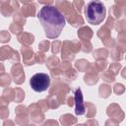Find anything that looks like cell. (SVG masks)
Listing matches in <instances>:
<instances>
[{
	"instance_id": "7a4b0ae2",
	"label": "cell",
	"mask_w": 126,
	"mask_h": 126,
	"mask_svg": "<svg viewBox=\"0 0 126 126\" xmlns=\"http://www.w3.org/2000/svg\"><path fill=\"white\" fill-rule=\"evenodd\" d=\"M106 9L99 0L90 1L85 8V17L87 22L92 25H99L105 19Z\"/></svg>"
},
{
	"instance_id": "3957f363",
	"label": "cell",
	"mask_w": 126,
	"mask_h": 126,
	"mask_svg": "<svg viewBox=\"0 0 126 126\" xmlns=\"http://www.w3.org/2000/svg\"><path fill=\"white\" fill-rule=\"evenodd\" d=\"M31 88L36 93L46 91L50 86V77L45 73H36L30 80Z\"/></svg>"
},
{
	"instance_id": "277c9868",
	"label": "cell",
	"mask_w": 126,
	"mask_h": 126,
	"mask_svg": "<svg viewBox=\"0 0 126 126\" xmlns=\"http://www.w3.org/2000/svg\"><path fill=\"white\" fill-rule=\"evenodd\" d=\"M75 94V102H76V107H75V113L78 115H83L85 113V104L83 102V95H82V91L81 89H76L74 91Z\"/></svg>"
},
{
	"instance_id": "6da1fadb",
	"label": "cell",
	"mask_w": 126,
	"mask_h": 126,
	"mask_svg": "<svg viewBox=\"0 0 126 126\" xmlns=\"http://www.w3.org/2000/svg\"><path fill=\"white\" fill-rule=\"evenodd\" d=\"M37 19L48 38L58 37L66 24L63 13L51 5L43 6L37 13Z\"/></svg>"
}]
</instances>
